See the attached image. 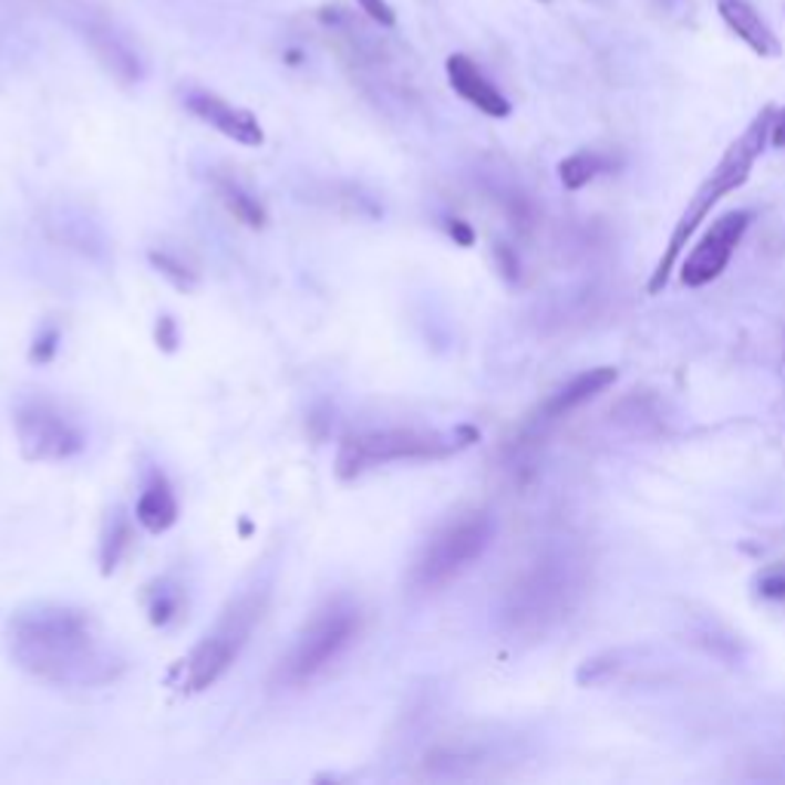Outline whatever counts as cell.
<instances>
[{
	"instance_id": "6da1fadb",
	"label": "cell",
	"mask_w": 785,
	"mask_h": 785,
	"mask_svg": "<svg viewBox=\"0 0 785 785\" xmlns=\"http://www.w3.org/2000/svg\"><path fill=\"white\" fill-rule=\"evenodd\" d=\"M10 653L34 679L65 688H93L117 675L121 660L107 651L86 611L38 605L10 623Z\"/></svg>"
},
{
	"instance_id": "7a4b0ae2",
	"label": "cell",
	"mask_w": 785,
	"mask_h": 785,
	"mask_svg": "<svg viewBox=\"0 0 785 785\" xmlns=\"http://www.w3.org/2000/svg\"><path fill=\"white\" fill-rule=\"evenodd\" d=\"M773 105H764L752 117V123L745 126L743 135L731 142V147L724 151V157L719 161V166L712 173L705 175V182L696 187V194L688 203V209L681 213V218L675 221V230L669 237V246H665L663 258L657 261V270H653L651 282H648V292L660 295L665 289V282L672 277V267L679 265L681 252L684 246L691 242V237L700 230L709 213L719 206L727 194L740 190V187L748 182V175L755 169V163L764 154V147L771 145V123H773Z\"/></svg>"
},
{
	"instance_id": "3957f363",
	"label": "cell",
	"mask_w": 785,
	"mask_h": 785,
	"mask_svg": "<svg viewBox=\"0 0 785 785\" xmlns=\"http://www.w3.org/2000/svg\"><path fill=\"white\" fill-rule=\"evenodd\" d=\"M473 442H479L476 426H454V430H417V426H390V430H369L341 442L338 452V476L353 479L365 469L393 461H440L464 452Z\"/></svg>"
},
{
	"instance_id": "277c9868",
	"label": "cell",
	"mask_w": 785,
	"mask_h": 785,
	"mask_svg": "<svg viewBox=\"0 0 785 785\" xmlns=\"http://www.w3.org/2000/svg\"><path fill=\"white\" fill-rule=\"evenodd\" d=\"M267 605V589H246L242 596L230 601L225 613L203 636V641L175 665L173 681L182 693H200L213 688L230 665L237 663L242 648L252 639L255 626L261 623Z\"/></svg>"
},
{
	"instance_id": "5b68a950",
	"label": "cell",
	"mask_w": 785,
	"mask_h": 785,
	"mask_svg": "<svg viewBox=\"0 0 785 785\" xmlns=\"http://www.w3.org/2000/svg\"><path fill=\"white\" fill-rule=\"evenodd\" d=\"M580 596V565L568 556H546L534 561L516 583L509 586L504 601L506 629L519 636H537L556 626L571 611Z\"/></svg>"
},
{
	"instance_id": "8992f818",
	"label": "cell",
	"mask_w": 785,
	"mask_h": 785,
	"mask_svg": "<svg viewBox=\"0 0 785 785\" xmlns=\"http://www.w3.org/2000/svg\"><path fill=\"white\" fill-rule=\"evenodd\" d=\"M360 605H353L344 596L326 601L320 611L307 620V626L298 632V639L289 648V653L280 660L277 679L286 688H301L307 681H313L353 648V641L360 639Z\"/></svg>"
},
{
	"instance_id": "52a82bcc",
	"label": "cell",
	"mask_w": 785,
	"mask_h": 785,
	"mask_svg": "<svg viewBox=\"0 0 785 785\" xmlns=\"http://www.w3.org/2000/svg\"><path fill=\"white\" fill-rule=\"evenodd\" d=\"M494 540V519L482 509L464 513L457 519L445 521L417 552L409 574V583L417 592H436L442 586L457 580L461 574L485 556Z\"/></svg>"
},
{
	"instance_id": "ba28073f",
	"label": "cell",
	"mask_w": 785,
	"mask_h": 785,
	"mask_svg": "<svg viewBox=\"0 0 785 785\" xmlns=\"http://www.w3.org/2000/svg\"><path fill=\"white\" fill-rule=\"evenodd\" d=\"M16 436L28 461H68L83 452L86 436L50 402H28L16 412Z\"/></svg>"
},
{
	"instance_id": "9c48e42d",
	"label": "cell",
	"mask_w": 785,
	"mask_h": 785,
	"mask_svg": "<svg viewBox=\"0 0 785 785\" xmlns=\"http://www.w3.org/2000/svg\"><path fill=\"white\" fill-rule=\"evenodd\" d=\"M748 225H752V213H745V209L715 218L712 227L700 237V242L693 246L691 255L684 258L681 282L688 289H703L712 280H719L721 273L727 270V265H731L733 252L740 249Z\"/></svg>"
},
{
	"instance_id": "30bf717a",
	"label": "cell",
	"mask_w": 785,
	"mask_h": 785,
	"mask_svg": "<svg viewBox=\"0 0 785 785\" xmlns=\"http://www.w3.org/2000/svg\"><path fill=\"white\" fill-rule=\"evenodd\" d=\"M185 107L197 117V121L209 123L213 130L227 135V138L237 142V145H246V147L265 145V130H261V123H258V117H255L252 111L230 105V102H225L221 95L206 93V90H187Z\"/></svg>"
},
{
	"instance_id": "8fae6325",
	"label": "cell",
	"mask_w": 785,
	"mask_h": 785,
	"mask_svg": "<svg viewBox=\"0 0 785 785\" xmlns=\"http://www.w3.org/2000/svg\"><path fill=\"white\" fill-rule=\"evenodd\" d=\"M445 74H448V83H452L454 93L461 95L464 102H469L476 111H482L485 117L504 121V117L513 114L509 99H506V95L500 93L488 78H485V71H482L469 55L464 53L448 55V62H445Z\"/></svg>"
},
{
	"instance_id": "7c38bea8",
	"label": "cell",
	"mask_w": 785,
	"mask_h": 785,
	"mask_svg": "<svg viewBox=\"0 0 785 785\" xmlns=\"http://www.w3.org/2000/svg\"><path fill=\"white\" fill-rule=\"evenodd\" d=\"M715 10H719L721 22L727 25L736 41L748 47L758 59H779L783 55V43L776 38L761 13L748 3V0H715Z\"/></svg>"
},
{
	"instance_id": "4fadbf2b",
	"label": "cell",
	"mask_w": 785,
	"mask_h": 785,
	"mask_svg": "<svg viewBox=\"0 0 785 785\" xmlns=\"http://www.w3.org/2000/svg\"><path fill=\"white\" fill-rule=\"evenodd\" d=\"M135 521L151 534H163L178 521V497H175L173 485L163 476L161 469H154L147 476L145 488L138 494L135 504Z\"/></svg>"
},
{
	"instance_id": "5bb4252c",
	"label": "cell",
	"mask_w": 785,
	"mask_h": 785,
	"mask_svg": "<svg viewBox=\"0 0 785 785\" xmlns=\"http://www.w3.org/2000/svg\"><path fill=\"white\" fill-rule=\"evenodd\" d=\"M617 381V369L611 365H599V369H589V372L577 374L574 381L561 386L559 393H552L544 405V417L540 421H556V417H565L571 414L574 409H580L589 400H596L599 393H605L608 386Z\"/></svg>"
},
{
	"instance_id": "9a60e30c",
	"label": "cell",
	"mask_w": 785,
	"mask_h": 785,
	"mask_svg": "<svg viewBox=\"0 0 785 785\" xmlns=\"http://www.w3.org/2000/svg\"><path fill=\"white\" fill-rule=\"evenodd\" d=\"M215 185V194H218V200L225 203V209L240 225L252 227V230H258V227L267 225V213L265 206H261V200L255 197L252 190H246V187L237 182V178H227V175H215L213 178Z\"/></svg>"
},
{
	"instance_id": "2e32d148",
	"label": "cell",
	"mask_w": 785,
	"mask_h": 785,
	"mask_svg": "<svg viewBox=\"0 0 785 785\" xmlns=\"http://www.w3.org/2000/svg\"><path fill=\"white\" fill-rule=\"evenodd\" d=\"M86 41L93 43L99 59L105 62L107 71H111L117 81L123 83L138 81V59L130 53V47H126L121 38H114L107 28H90V31H86Z\"/></svg>"
},
{
	"instance_id": "e0dca14e",
	"label": "cell",
	"mask_w": 785,
	"mask_h": 785,
	"mask_svg": "<svg viewBox=\"0 0 785 785\" xmlns=\"http://www.w3.org/2000/svg\"><path fill=\"white\" fill-rule=\"evenodd\" d=\"M133 519L126 516V509H114L107 528L102 534V546H99V559H102V574L117 571V565L126 559V552L133 549Z\"/></svg>"
},
{
	"instance_id": "ac0fdd59",
	"label": "cell",
	"mask_w": 785,
	"mask_h": 785,
	"mask_svg": "<svg viewBox=\"0 0 785 785\" xmlns=\"http://www.w3.org/2000/svg\"><path fill=\"white\" fill-rule=\"evenodd\" d=\"M611 166V157H605L599 151H577V154L559 163V178L568 190H580L589 182H596L601 173H608Z\"/></svg>"
},
{
	"instance_id": "d6986e66",
	"label": "cell",
	"mask_w": 785,
	"mask_h": 785,
	"mask_svg": "<svg viewBox=\"0 0 785 785\" xmlns=\"http://www.w3.org/2000/svg\"><path fill=\"white\" fill-rule=\"evenodd\" d=\"M147 258H151V265L157 267L166 280L175 282L178 289H194V286H197V270H194V267H187L185 261L178 258V255L163 252V249L157 252V249H154V252L147 255Z\"/></svg>"
},
{
	"instance_id": "ffe728a7",
	"label": "cell",
	"mask_w": 785,
	"mask_h": 785,
	"mask_svg": "<svg viewBox=\"0 0 785 785\" xmlns=\"http://www.w3.org/2000/svg\"><path fill=\"white\" fill-rule=\"evenodd\" d=\"M151 623L154 626H169L182 613V592L178 589H161V592H154V599H151Z\"/></svg>"
},
{
	"instance_id": "44dd1931",
	"label": "cell",
	"mask_w": 785,
	"mask_h": 785,
	"mask_svg": "<svg viewBox=\"0 0 785 785\" xmlns=\"http://www.w3.org/2000/svg\"><path fill=\"white\" fill-rule=\"evenodd\" d=\"M620 669V653H605V657H596V660H586V665L577 672V681L580 684H601L608 681Z\"/></svg>"
},
{
	"instance_id": "7402d4cb",
	"label": "cell",
	"mask_w": 785,
	"mask_h": 785,
	"mask_svg": "<svg viewBox=\"0 0 785 785\" xmlns=\"http://www.w3.org/2000/svg\"><path fill=\"white\" fill-rule=\"evenodd\" d=\"M758 592L771 601H785V561H776L758 574Z\"/></svg>"
},
{
	"instance_id": "603a6c76",
	"label": "cell",
	"mask_w": 785,
	"mask_h": 785,
	"mask_svg": "<svg viewBox=\"0 0 785 785\" xmlns=\"http://www.w3.org/2000/svg\"><path fill=\"white\" fill-rule=\"evenodd\" d=\"M59 344H62V338H59V332H55V329H43V334H38V341H34V350H31V360H34V362H53L55 353H59Z\"/></svg>"
},
{
	"instance_id": "cb8c5ba5",
	"label": "cell",
	"mask_w": 785,
	"mask_h": 785,
	"mask_svg": "<svg viewBox=\"0 0 785 785\" xmlns=\"http://www.w3.org/2000/svg\"><path fill=\"white\" fill-rule=\"evenodd\" d=\"M362 7V13L372 19L374 25L381 28H393L396 25V13H393V7L386 3V0H357Z\"/></svg>"
},
{
	"instance_id": "d4e9b609",
	"label": "cell",
	"mask_w": 785,
	"mask_h": 785,
	"mask_svg": "<svg viewBox=\"0 0 785 785\" xmlns=\"http://www.w3.org/2000/svg\"><path fill=\"white\" fill-rule=\"evenodd\" d=\"M157 344L163 350H175V344H178V329H175L173 317H161V322H157Z\"/></svg>"
},
{
	"instance_id": "484cf974",
	"label": "cell",
	"mask_w": 785,
	"mask_h": 785,
	"mask_svg": "<svg viewBox=\"0 0 785 785\" xmlns=\"http://www.w3.org/2000/svg\"><path fill=\"white\" fill-rule=\"evenodd\" d=\"M448 230H452V237L461 242V246H473V240H476L473 227L466 225V221H461V218H452V221H448Z\"/></svg>"
},
{
	"instance_id": "4316f807",
	"label": "cell",
	"mask_w": 785,
	"mask_h": 785,
	"mask_svg": "<svg viewBox=\"0 0 785 785\" xmlns=\"http://www.w3.org/2000/svg\"><path fill=\"white\" fill-rule=\"evenodd\" d=\"M771 145L773 147H785V107H779V111H773Z\"/></svg>"
},
{
	"instance_id": "83f0119b",
	"label": "cell",
	"mask_w": 785,
	"mask_h": 785,
	"mask_svg": "<svg viewBox=\"0 0 785 785\" xmlns=\"http://www.w3.org/2000/svg\"><path fill=\"white\" fill-rule=\"evenodd\" d=\"M657 7L665 10L669 16H691L693 10L691 0H657Z\"/></svg>"
},
{
	"instance_id": "f1b7e54d",
	"label": "cell",
	"mask_w": 785,
	"mask_h": 785,
	"mask_svg": "<svg viewBox=\"0 0 785 785\" xmlns=\"http://www.w3.org/2000/svg\"><path fill=\"white\" fill-rule=\"evenodd\" d=\"M540 3H549V0H540Z\"/></svg>"
}]
</instances>
